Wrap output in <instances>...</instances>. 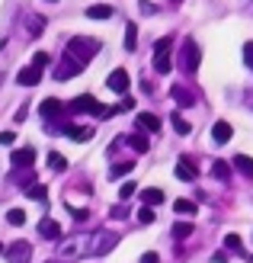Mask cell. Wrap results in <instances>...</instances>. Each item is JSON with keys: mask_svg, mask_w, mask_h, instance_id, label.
<instances>
[{"mask_svg": "<svg viewBox=\"0 0 253 263\" xmlns=\"http://www.w3.org/2000/svg\"><path fill=\"white\" fill-rule=\"evenodd\" d=\"M100 51V42L96 39H87V35H77L68 42V48H64V61H71L77 71H84L87 64L93 61V55Z\"/></svg>", "mask_w": 253, "mask_h": 263, "instance_id": "cell-1", "label": "cell"}, {"mask_svg": "<svg viewBox=\"0 0 253 263\" xmlns=\"http://www.w3.org/2000/svg\"><path fill=\"white\" fill-rule=\"evenodd\" d=\"M68 109H71V112H93L96 119H106V116H112V112H115V109H109V106H103V103H96V100H93L90 93L77 97V100L71 103Z\"/></svg>", "mask_w": 253, "mask_h": 263, "instance_id": "cell-2", "label": "cell"}, {"mask_svg": "<svg viewBox=\"0 0 253 263\" xmlns=\"http://www.w3.org/2000/svg\"><path fill=\"white\" fill-rule=\"evenodd\" d=\"M170 48H173V39L164 35V39H157V45H154V71L157 74H170Z\"/></svg>", "mask_w": 253, "mask_h": 263, "instance_id": "cell-3", "label": "cell"}, {"mask_svg": "<svg viewBox=\"0 0 253 263\" xmlns=\"http://www.w3.org/2000/svg\"><path fill=\"white\" fill-rule=\"evenodd\" d=\"M180 61H183V71H186V74H196V71H199V61H202V51H199L196 39H186V42H183Z\"/></svg>", "mask_w": 253, "mask_h": 263, "instance_id": "cell-4", "label": "cell"}, {"mask_svg": "<svg viewBox=\"0 0 253 263\" xmlns=\"http://www.w3.org/2000/svg\"><path fill=\"white\" fill-rule=\"evenodd\" d=\"M115 244H119V234H115V231H100L96 238L90 241V254H93V257H106Z\"/></svg>", "mask_w": 253, "mask_h": 263, "instance_id": "cell-5", "label": "cell"}, {"mask_svg": "<svg viewBox=\"0 0 253 263\" xmlns=\"http://www.w3.org/2000/svg\"><path fill=\"white\" fill-rule=\"evenodd\" d=\"M29 257H32V244L29 241H13L7 247V260L10 263H29Z\"/></svg>", "mask_w": 253, "mask_h": 263, "instance_id": "cell-6", "label": "cell"}, {"mask_svg": "<svg viewBox=\"0 0 253 263\" xmlns=\"http://www.w3.org/2000/svg\"><path fill=\"white\" fill-rule=\"evenodd\" d=\"M177 177H180V180H186V183L199 180V170H196V157H192V154H180V164H177Z\"/></svg>", "mask_w": 253, "mask_h": 263, "instance_id": "cell-7", "label": "cell"}, {"mask_svg": "<svg viewBox=\"0 0 253 263\" xmlns=\"http://www.w3.org/2000/svg\"><path fill=\"white\" fill-rule=\"evenodd\" d=\"M106 84H109L112 93H125V90H128V71H125V68H115Z\"/></svg>", "mask_w": 253, "mask_h": 263, "instance_id": "cell-8", "label": "cell"}, {"mask_svg": "<svg viewBox=\"0 0 253 263\" xmlns=\"http://www.w3.org/2000/svg\"><path fill=\"white\" fill-rule=\"evenodd\" d=\"M38 234H42L45 241H58L61 238V225L55 218H42V221H38Z\"/></svg>", "mask_w": 253, "mask_h": 263, "instance_id": "cell-9", "label": "cell"}, {"mask_svg": "<svg viewBox=\"0 0 253 263\" xmlns=\"http://www.w3.org/2000/svg\"><path fill=\"white\" fill-rule=\"evenodd\" d=\"M16 81L23 84V87H35L38 81H42V68H35V64H29V68H23L20 71V77Z\"/></svg>", "mask_w": 253, "mask_h": 263, "instance_id": "cell-10", "label": "cell"}, {"mask_svg": "<svg viewBox=\"0 0 253 263\" xmlns=\"http://www.w3.org/2000/svg\"><path fill=\"white\" fill-rule=\"evenodd\" d=\"M64 135L71 141H90L93 138V128L90 125H64Z\"/></svg>", "mask_w": 253, "mask_h": 263, "instance_id": "cell-11", "label": "cell"}, {"mask_svg": "<svg viewBox=\"0 0 253 263\" xmlns=\"http://www.w3.org/2000/svg\"><path fill=\"white\" fill-rule=\"evenodd\" d=\"M231 135H234V128H231V122H224V119H218V122H215V128H211V138H215L218 144L231 141Z\"/></svg>", "mask_w": 253, "mask_h": 263, "instance_id": "cell-12", "label": "cell"}, {"mask_svg": "<svg viewBox=\"0 0 253 263\" xmlns=\"http://www.w3.org/2000/svg\"><path fill=\"white\" fill-rule=\"evenodd\" d=\"M32 164H35V151H32V148L13 151V167H32Z\"/></svg>", "mask_w": 253, "mask_h": 263, "instance_id": "cell-13", "label": "cell"}, {"mask_svg": "<svg viewBox=\"0 0 253 263\" xmlns=\"http://www.w3.org/2000/svg\"><path fill=\"white\" fill-rule=\"evenodd\" d=\"M170 97L177 100L180 106H196V97H192V93H189V90H186V87H180V84L170 90Z\"/></svg>", "mask_w": 253, "mask_h": 263, "instance_id": "cell-14", "label": "cell"}, {"mask_svg": "<svg viewBox=\"0 0 253 263\" xmlns=\"http://www.w3.org/2000/svg\"><path fill=\"white\" fill-rule=\"evenodd\" d=\"M141 202H144V205H151V209H154V205H161V202H164V190H157V186L141 190Z\"/></svg>", "mask_w": 253, "mask_h": 263, "instance_id": "cell-15", "label": "cell"}, {"mask_svg": "<svg viewBox=\"0 0 253 263\" xmlns=\"http://www.w3.org/2000/svg\"><path fill=\"white\" fill-rule=\"evenodd\" d=\"M87 16L90 20H109L112 16V7L109 4H93V7H87Z\"/></svg>", "mask_w": 253, "mask_h": 263, "instance_id": "cell-16", "label": "cell"}, {"mask_svg": "<svg viewBox=\"0 0 253 263\" xmlns=\"http://www.w3.org/2000/svg\"><path fill=\"white\" fill-rule=\"evenodd\" d=\"M138 125L144 132H157V128H161V119H157L154 112H138Z\"/></svg>", "mask_w": 253, "mask_h": 263, "instance_id": "cell-17", "label": "cell"}, {"mask_svg": "<svg viewBox=\"0 0 253 263\" xmlns=\"http://www.w3.org/2000/svg\"><path fill=\"white\" fill-rule=\"evenodd\" d=\"M42 116H61L64 112V106H61V100H55V97H48V100H42Z\"/></svg>", "mask_w": 253, "mask_h": 263, "instance_id": "cell-18", "label": "cell"}, {"mask_svg": "<svg viewBox=\"0 0 253 263\" xmlns=\"http://www.w3.org/2000/svg\"><path fill=\"white\" fill-rule=\"evenodd\" d=\"M234 167L241 170L244 177H253V157H247V154H234Z\"/></svg>", "mask_w": 253, "mask_h": 263, "instance_id": "cell-19", "label": "cell"}, {"mask_svg": "<svg viewBox=\"0 0 253 263\" xmlns=\"http://www.w3.org/2000/svg\"><path fill=\"white\" fill-rule=\"evenodd\" d=\"M128 148L138 151V154H148V138H144L141 132H135V135H128Z\"/></svg>", "mask_w": 253, "mask_h": 263, "instance_id": "cell-20", "label": "cell"}, {"mask_svg": "<svg viewBox=\"0 0 253 263\" xmlns=\"http://www.w3.org/2000/svg\"><path fill=\"white\" fill-rule=\"evenodd\" d=\"M196 202L192 199H177V202H173V212H177V215H196Z\"/></svg>", "mask_w": 253, "mask_h": 263, "instance_id": "cell-21", "label": "cell"}, {"mask_svg": "<svg viewBox=\"0 0 253 263\" xmlns=\"http://www.w3.org/2000/svg\"><path fill=\"white\" fill-rule=\"evenodd\" d=\"M48 170H55V174H64V170H68V161H64L58 151H51V154H48Z\"/></svg>", "mask_w": 253, "mask_h": 263, "instance_id": "cell-22", "label": "cell"}, {"mask_svg": "<svg viewBox=\"0 0 253 263\" xmlns=\"http://www.w3.org/2000/svg\"><path fill=\"white\" fill-rule=\"evenodd\" d=\"M192 231H196V228L189 225V221H177V225H173V238H177V241H186Z\"/></svg>", "mask_w": 253, "mask_h": 263, "instance_id": "cell-23", "label": "cell"}, {"mask_svg": "<svg viewBox=\"0 0 253 263\" xmlns=\"http://www.w3.org/2000/svg\"><path fill=\"white\" fill-rule=\"evenodd\" d=\"M26 196H29V199H38V202H45L48 190L42 186V183H29V186H26Z\"/></svg>", "mask_w": 253, "mask_h": 263, "instance_id": "cell-24", "label": "cell"}, {"mask_svg": "<svg viewBox=\"0 0 253 263\" xmlns=\"http://www.w3.org/2000/svg\"><path fill=\"white\" fill-rule=\"evenodd\" d=\"M170 122H173V128H177V135H189V132H192V125L186 122L180 112H173V116H170Z\"/></svg>", "mask_w": 253, "mask_h": 263, "instance_id": "cell-25", "label": "cell"}, {"mask_svg": "<svg viewBox=\"0 0 253 263\" xmlns=\"http://www.w3.org/2000/svg\"><path fill=\"white\" fill-rule=\"evenodd\" d=\"M211 177H218V180H231V164L215 161V164H211Z\"/></svg>", "mask_w": 253, "mask_h": 263, "instance_id": "cell-26", "label": "cell"}, {"mask_svg": "<svg viewBox=\"0 0 253 263\" xmlns=\"http://www.w3.org/2000/svg\"><path fill=\"white\" fill-rule=\"evenodd\" d=\"M135 45H138V26H131V23H128V29H125V48H128V51H135Z\"/></svg>", "mask_w": 253, "mask_h": 263, "instance_id": "cell-27", "label": "cell"}, {"mask_svg": "<svg viewBox=\"0 0 253 263\" xmlns=\"http://www.w3.org/2000/svg\"><path fill=\"white\" fill-rule=\"evenodd\" d=\"M7 221H10L13 228H20V225H26V212H23V209H10V212H7Z\"/></svg>", "mask_w": 253, "mask_h": 263, "instance_id": "cell-28", "label": "cell"}, {"mask_svg": "<svg viewBox=\"0 0 253 263\" xmlns=\"http://www.w3.org/2000/svg\"><path fill=\"white\" fill-rule=\"evenodd\" d=\"M131 167H135V161H122L109 170V177H125V174H131Z\"/></svg>", "mask_w": 253, "mask_h": 263, "instance_id": "cell-29", "label": "cell"}, {"mask_svg": "<svg viewBox=\"0 0 253 263\" xmlns=\"http://www.w3.org/2000/svg\"><path fill=\"white\" fill-rule=\"evenodd\" d=\"M138 221H141V225H151V221H154V209L151 205H141L138 209Z\"/></svg>", "mask_w": 253, "mask_h": 263, "instance_id": "cell-30", "label": "cell"}, {"mask_svg": "<svg viewBox=\"0 0 253 263\" xmlns=\"http://www.w3.org/2000/svg\"><path fill=\"white\" fill-rule=\"evenodd\" d=\"M42 29H45V20L42 16H32L29 20V35H42Z\"/></svg>", "mask_w": 253, "mask_h": 263, "instance_id": "cell-31", "label": "cell"}, {"mask_svg": "<svg viewBox=\"0 0 253 263\" xmlns=\"http://www.w3.org/2000/svg\"><path fill=\"white\" fill-rule=\"evenodd\" d=\"M135 193H138V186H135L131 180H128V183H122V190H119V196H122V199H131Z\"/></svg>", "mask_w": 253, "mask_h": 263, "instance_id": "cell-32", "label": "cell"}, {"mask_svg": "<svg viewBox=\"0 0 253 263\" xmlns=\"http://www.w3.org/2000/svg\"><path fill=\"white\" fill-rule=\"evenodd\" d=\"M224 247H228V251H241V238H237V234H228V238H224Z\"/></svg>", "mask_w": 253, "mask_h": 263, "instance_id": "cell-33", "label": "cell"}, {"mask_svg": "<svg viewBox=\"0 0 253 263\" xmlns=\"http://www.w3.org/2000/svg\"><path fill=\"white\" fill-rule=\"evenodd\" d=\"M32 64H35V68H42V71H45V64H48V51H35Z\"/></svg>", "mask_w": 253, "mask_h": 263, "instance_id": "cell-34", "label": "cell"}, {"mask_svg": "<svg viewBox=\"0 0 253 263\" xmlns=\"http://www.w3.org/2000/svg\"><path fill=\"white\" fill-rule=\"evenodd\" d=\"M244 61H247V68L253 71V42H247V45H244Z\"/></svg>", "mask_w": 253, "mask_h": 263, "instance_id": "cell-35", "label": "cell"}, {"mask_svg": "<svg viewBox=\"0 0 253 263\" xmlns=\"http://www.w3.org/2000/svg\"><path fill=\"white\" fill-rule=\"evenodd\" d=\"M141 263H161V257H157L154 251H148V254H141Z\"/></svg>", "mask_w": 253, "mask_h": 263, "instance_id": "cell-36", "label": "cell"}, {"mask_svg": "<svg viewBox=\"0 0 253 263\" xmlns=\"http://www.w3.org/2000/svg\"><path fill=\"white\" fill-rule=\"evenodd\" d=\"M16 141V135H13V132H0V144H13Z\"/></svg>", "mask_w": 253, "mask_h": 263, "instance_id": "cell-37", "label": "cell"}, {"mask_svg": "<svg viewBox=\"0 0 253 263\" xmlns=\"http://www.w3.org/2000/svg\"><path fill=\"white\" fill-rule=\"evenodd\" d=\"M141 13H144V16H151V13H154V7L148 4V0H141Z\"/></svg>", "mask_w": 253, "mask_h": 263, "instance_id": "cell-38", "label": "cell"}, {"mask_svg": "<svg viewBox=\"0 0 253 263\" xmlns=\"http://www.w3.org/2000/svg\"><path fill=\"white\" fill-rule=\"evenodd\" d=\"M125 215H128V212H125L122 205H115V209H112V218H125Z\"/></svg>", "mask_w": 253, "mask_h": 263, "instance_id": "cell-39", "label": "cell"}, {"mask_svg": "<svg viewBox=\"0 0 253 263\" xmlns=\"http://www.w3.org/2000/svg\"><path fill=\"white\" fill-rule=\"evenodd\" d=\"M71 215H74L77 221H84V218H87V212H84V209H71Z\"/></svg>", "mask_w": 253, "mask_h": 263, "instance_id": "cell-40", "label": "cell"}, {"mask_svg": "<svg viewBox=\"0 0 253 263\" xmlns=\"http://www.w3.org/2000/svg\"><path fill=\"white\" fill-rule=\"evenodd\" d=\"M4 45H7V39H4V35H0V48H4Z\"/></svg>", "mask_w": 253, "mask_h": 263, "instance_id": "cell-41", "label": "cell"}, {"mask_svg": "<svg viewBox=\"0 0 253 263\" xmlns=\"http://www.w3.org/2000/svg\"><path fill=\"white\" fill-rule=\"evenodd\" d=\"M0 254H7V247H4V244H0Z\"/></svg>", "mask_w": 253, "mask_h": 263, "instance_id": "cell-42", "label": "cell"}, {"mask_svg": "<svg viewBox=\"0 0 253 263\" xmlns=\"http://www.w3.org/2000/svg\"><path fill=\"white\" fill-rule=\"evenodd\" d=\"M177 4H180V0H177Z\"/></svg>", "mask_w": 253, "mask_h": 263, "instance_id": "cell-43", "label": "cell"}]
</instances>
